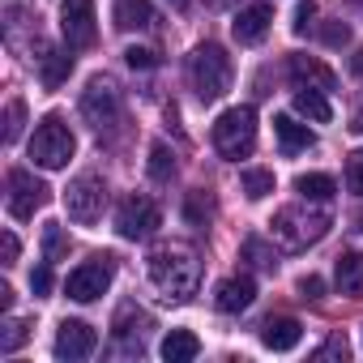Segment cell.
Instances as JSON below:
<instances>
[{"instance_id": "obj_2", "label": "cell", "mask_w": 363, "mask_h": 363, "mask_svg": "<svg viewBox=\"0 0 363 363\" xmlns=\"http://www.w3.org/2000/svg\"><path fill=\"white\" fill-rule=\"evenodd\" d=\"M269 227H274V240H278L282 248H308V244L325 240V231H329V210H325V206L316 210V201L286 206V210L274 214Z\"/></svg>"}, {"instance_id": "obj_34", "label": "cell", "mask_w": 363, "mask_h": 363, "mask_svg": "<svg viewBox=\"0 0 363 363\" xmlns=\"http://www.w3.org/2000/svg\"><path fill=\"white\" fill-rule=\"evenodd\" d=\"M184 214H189V223H206V218H210V201H206V193H193L189 206H184Z\"/></svg>"}, {"instance_id": "obj_9", "label": "cell", "mask_w": 363, "mask_h": 363, "mask_svg": "<svg viewBox=\"0 0 363 363\" xmlns=\"http://www.w3.org/2000/svg\"><path fill=\"white\" fill-rule=\"evenodd\" d=\"M162 227V210L150 197H124L116 210V231L120 240H150Z\"/></svg>"}, {"instance_id": "obj_28", "label": "cell", "mask_w": 363, "mask_h": 363, "mask_svg": "<svg viewBox=\"0 0 363 363\" xmlns=\"http://www.w3.org/2000/svg\"><path fill=\"white\" fill-rule=\"evenodd\" d=\"M244 257H248V261H252L257 269H269V274L278 269V261H274V252H269V248H265L261 240H244Z\"/></svg>"}, {"instance_id": "obj_22", "label": "cell", "mask_w": 363, "mask_h": 363, "mask_svg": "<svg viewBox=\"0 0 363 363\" xmlns=\"http://www.w3.org/2000/svg\"><path fill=\"white\" fill-rule=\"evenodd\" d=\"M295 193H299V201L329 206V201H333V193H337V184H333V175L312 171V175H299V179H295Z\"/></svg>"}, {"instance_id": "obj_30", "label": "cell", "mask_w": 363, "mask_h": 363, "mask_svg": "<svg viewBox=\"0 0 363 363\" xmlns=\"http://www.w3.org/2000/svg\"><path fill=\"white\" fill-rule=\"evenodd\" d=\"M22 342H26V325H22V320H5V333H0V350L13 354Z\"/></svg>"}, {"instance_id": "obj_39", "label": "cell", "mask_w": 363, "mask_h": 363, "mask_svg": "<svg viewBox=\"0 0 363 363\" xmlns=\"http://www.w3.org/2000/svg\"><path fill=\"white\" fill-rule=\"evenodd\" d=\"M0 308H13V286L0 282Z\"/></svg>"}, {"instance_id": "obj_5", "label": "cell", "mask_w": 363, "mask_h": 363, "mask_svg": "<svg viewBox=\"0 0 363 363\" xmlns=\"http://www.w3.org/2000/svg\"><path fill=\"white\" fill-rule=\"evenodd\" d=\"M73 150H77V137L69 133V124H65L60 116H43L39 128H35V137H30V158H35V167L60 171V167H69Z\"/></svg>"}, {"instance_id": "obj_18", "label": "cell", "mask_w": 363, "mask_h": 363, "mask_svg": "<svg viewBox=\"0 0 363 363\" xmlns=\"http://www.w3.org/2000/svg\"><path fill=\"white\" fill-rule=\"evenodd\" d=\"M162 359L167 363H193L197 354H201V337L197 333H189V329H171L167 337H162Z\"/></svg>"}, {"instance_id": "obj_27", "label": "cell", "mask_w": 363, "mask_h": 363, "mask_svg": "<svg viewBox=\"0 0 363 363\" xmlns=\"http://www.w3.org/2000/svg\"><path fill=\"white\" fill-rule=\"evenodd\" d=\"M22 124H26V103L9 99V107H5V145H13L22 137Z\"/></svg>"}, {"instance_id": "obj_15", "label": "cell", "mask_w": 363, "mask_h": 363, "mask_svg": "<svg viewBox=\"0 0 363 363\" xmlns=\"http://www.w3.org/2000/svg\"><path fill=\"white\" fill-rule=\"evenodd\" d=\"M252 299H257V282H252L248 274L223 278V282H218V291H214V308H218V312H244Z\"/></svg>"}, {"instance_id": "obj_19", "label": "cell", "mask_w": 363, "mask_h": 363, "mask_svg": "<svg viewBox=\"0 0 363 363\" xmlns=\"http://www.w3.org/2000/svg\"><path fill=\"white\" fill-rule=\"evenodd\" d=\"M111 22H116V30H145L154 22V5L150 0H116Z\"/></svg>"}, {"instance_id": "obj_25", "label": "cell", "mask_w": 363, "mask_h": 363, "mask_svg": "<svg viewBox=\"0 0 363 363\" xmlns=\"http://www.w3.org/2000/svg\"><path fill=\"white\" fill-rule=\"evenodd\" d=\"M150 179H154V184H167V179L175 175V154L167 150V141H154L150 145Z\"/></svg>"}, {"instance_id": "obj_29", "label": "cell", "mask_w": 363, "mask_h": 363, "mask_svg": "<svg viewBox=\"0 0 363 363\" xmlns=\"http://www.w3.org/2000/svg\"><path fill=\"white\" fill-rule=\"evenodd\" d=\"M346 189H350L354 197H363V150H354V154L346 158Z\"/></svg>"}, {"instance_id": "obj_41", "label": "cell", "mask_w": 363, "mask_h": 363, "mask_svg": "<svg viewBox=\"0 0 363 363\" xmlns=\"http://www.w3.org/2000/svg\"><path fill=\"white\" fill-rule=\"evenodd\" d=\"M350 133H363V103H359V111L350 116Z\"/></svg>"}, {"instance_id": "obj_8", "label": "cell", "mask_w": 363, "mask_h": 363, "mask_svg": "<svg viewBox=\"0 0 363 363\" xmlns=\"http://www.w3.org/2000/svg\"><path fill=\"white\" fill-rule=\"evenodd\" d=\"M111 278H116V261H111V257H90L86 265H77V269L69 274L65 291H69V299H77V303H94L99 295H107Z\"/></svg>"}, {"instance_id": "obj_6", "label": "cell", "mask_w": 363, "mask_h": 363, "mask_svg": "<svg viewBox=\"0 0 363 363\" xmlns=\"http://www.w3.org/2000/svg\"><path fill=\"white\" fill-rule=\"evenodd\" d=\"M103 206H107V184L94 175V171H82L73 184L65 189V210L73 223H99L103 218Z\"/></svg>"}, {"instance_id": "obj_40", "label": "cell", "mask_w": 363, "mask_h": 363, "mask_svg": "<svg viewBox=\"0 0 363 363\" xmlns=\"http://www.w3.org/2000/svg\"><path fill=\"white\" fill-rule=\"evenodd\" d=\"M350 73L363 77V48H354V56H350Z\"/></svg>"}, {"instance_id": "obj_3", "label": "cell", "mask_w": 363, "mask_h": 363, "mask_svg": "<svg viewBox=\"0 0 363 363\" xmlns=\"http://www.w3.org/2000/svg\"><path fill=\"white\" fill-rule=\"evenodd\" d=\"M189 77H193V90L201 103H214L231 90V56L218 48V43H201L193 56H189Z\"/></svg>"}, {"instance_id": "obj_36", "label": "cell", "mask_w": 363, "mask_h": 363, "mask_svg": "<svg viewBox=\"0 0 363 363\" xmlns=\"http://www.w3.org/2000/svg\"><path fill=\"white\" fill-rule=\"evenodd\" d=\"M299 295H303V299H320V295H325V282H320L316 274H308V278H299Z\"/></svg>"}, {"instance_id": "obj_10", "label": "cell", "mask_w": 363, "mask_h": 363, "mask_svg": "<svg viewBox=\"0 0 363 363\" xmlns=\"http://www.w3.org/2000/svg\"><path fill=\"white\" fill-rule=\"evenodd\" d=\"M52 197V189L43 184V179H35L30 171H9V214L18 223H30L35 210H43Z\"/></svg>"}, {"instance_id": "obj_42", "label": "cell", "mask_w": 363, "mask_h": 363, "mask_svg": "<svg viewBox=\"0 0 363 363\" xmlns=\"http://www.w3.org/2000/svg\"><path fill=\"white\" fill-rule=\"evenodd\" d=\"M214 5H235V0H214Z\"/></svg>"}, {"instance_id": "obj_35", "label": "cell", "mask_w": 363, "mask_h": 363, "mask_svg": "<svg viewBox=\"0 0 363 363\" xmlns=\"http://www.w3.org/2000/svg\"><path fill=\"white\" fill-rule=\"evenodd\" d=\"M30 291H35V295H52V269H48V265L30 269Z\"/></svg>"}, {"instance_id": "obj_4", "label": "cell", "mask_w": 363, "mask_h": 363, "mask_svg": "<svg viewBox=\"0 0 363 363\" xmlns=\"http://www.w3.org/2000/svg\"><path fill=\"white\" fill-rule=\"evenodd\" d=\"M257 145V111L252 107H227L218 120H214V150L231 162L248 158Z\"/></svg>"}, {"instance_id": "obj_43", "label": "cell", "mask_w": 363, "mask_h": 363, "mask_svg": "<svg viewBox=\"0 0 363 363\" xmlns=\"http://www.w3.org/2000/svg\"><path fill=\"white\" fill-rule=\"evenodd\" d=\"M171 5H189V0H171Z\"/></svg>"}, {"instance_id": "obj_33", "label": "cell", "mask_w": 363, "mask_h": 363, "mask_svg": "<svg viewBox=\"0 0 363 363\" xmlns=\"http://www.w3.org/2000/svg\"><path fill=\"white\" fill-rule=\"evenodd\" d=\"M320 39H325L329 48H346V43H350V26H346V22H329V26L320 30Z\"/></svg>"}, {"instance_id": "obj_37", "label": "cell", "mask_w": 363, "mask_h": 363, "mask_svg": "<svg viewBox=\"0 0 363 363\" xmlns=\"http://www.w3.org/2000/svg\"><path fill=\"white\" fill-rule=\"evenodd\" d=\"M0 252H5V265H13V261H18L22 244H18V235H13V231H5V235H0Z\"/></svg>"}, {"instance_id": "obj_21", "label": "cell", "mask_w": 363, "mask_h": 363, "mask_svg": "<svg viewBox=\"0 0 363 363\" xmlns=\"http://www.w3.org/2000/svg\"><path fill=\"white\" fill-rule=\"evenodd\" d=\"M69 73H73V52H65V48H52V52H43L39 77H43V86H48V90H60V86L69 82Z\"/></svg>"}, {"instance_id": "obj_31", "label": "cell", "mask_w": 363, "mask_h": 363, "mask_svg": "<svg viewBox=\"0 0 363 363\" xmlns=\"http://www.w3.org/2000/svg\"><path fill=\"white\" fill-rule=\"evenodd\" d=\"M124 65L145 73V69H158V56H154L150 48H128V52H124Z\"/></svg>"}, {"instance_id": "obj_26", "label": "cell", "mask_w": 363, "mask_h": 363, "mask_svg": "<svg viewBox=\"0 0 363 363\" xmlns=\"http://www.w3.org/2000/svg\"><path fill=\"white\" fill-rule=\"evenodd\" d=\"M43 257H48V261L69 257V235H65L60 223H48V227H43Z\"/></svg>"}, {"instance_id": "obj_12", "label": "cell", "mask_w": 363, "mask_h": 363, "mask_svg": "<svg viewBox=\"0 0 363 363\" xmlns=\"http://www.w3.org/2000/svg\"><path fill=\"white\" fill-rule=\"evenodd\" d=\"M94 346H99V333L86 325V320H65L60 329H56V359H90L94 354Z\"/></svg>"}, {"instance_id": "obj_32", "label": "cell", "mask_w": 363, "mask_h": 363, "mask_svg": "<svg viewBox=\"0 0 363 363\" xmlns=\"http://www.w3.org/2000/svg\"><path fill=\"white\" fill-rule=\"evenodd\" d=\"M312 18H316V0H299V5H295V22H291V30H295V35H308Z\"/></svg>"}, {"instance_id": "obj_20", "label": "cell", "mask_w": 363, "mask_h": 363, "mask_svg": "<svg viewBox=\"0 0 363 363\" xmlns=\"http://www.w3.org/2000/svg\"><path fill=\"white\" fill-rule=\"evenodd\" d=\"M333 282L342 295H363V252H342L337 265H333Z\"/></svg>"}, {"instance_id": "obj_14", "label": "cell", "mask_w": 363, "mask_h": 363, "mask_svg": "<svg viewBox=\"0 0 363 363\" xmlns=\"http://www.w3.org/2000/svg\"><path fill=\"white\" fill-rule=\"evenodd\" d=\"M269 22H274V5L269 0H257V5H248V9H240L235 13V22H231V30H235V39L240 43H261L265 35H269Z\"/></svg>"}, {"instance_id": "obj_23", "label": "cell", "mask_w": 363, "mask_h": 363, "mask_svg": "<svg viewBox=\"0 0 363 363\" xmlns=\"http://www.w3.org/2000/svg\"><path fill=\"white\" fill-rule=\"evenodd\" d=\"M295 116H303V120H312V124H329V120H333L329 94H325V90H295Z\"/></svg>"}, {"instance_id": "obj_38", "label": "cell", "mask_w": 363, "mask_h": 363, "mask_svg": "<svg viewBox=\"0 0 363 363\" xmlns=\"http://www.w3.org/2000/svg\"><path fill=\"white\" fill-rule=\"evenodd\" d=\"M316 354H342V359H346V337H329Z\"/></svg>"}, {"instance_id": "obj_1", "label": "cell", "mask_w": 363, "mask_h": 363, "mask_svg": "<svg viewBox=\"0 0 363 363\" xmlns=\"http://www.w3.org/2000/svg\"><path fill=\"white\" fill-rule=\"evenodd\" d=\"M150 278L167 299H193L201 286V261L189 244H162L150 252Z\"/></svg>"}, {"instance_id": "obj_13", "label": "cell", "mask_w": 363, "mask_h": 363, "mask_svg": "<svg viewBox=\"0 0 363 363\" xmlns=\"http://www.w3.org/2000/svg\"><path fill=\"white\" fill-rule=\"evenodd\" d=\"M291 82L299 86V90H337V73L325 65V60H316V56H291Z\"/></svg>"}, {"instance_id": "obj_7", "label": "cell", "mask_w": 363, "mask_h": 363, "mask_svg": "<svg viewBox=\"0 0 363 363\" xmlns=\"http://www.w3.org/2000/svg\"><path fill=\"white\" fill-rule=\"evenodd\" d=\"M120 111H124V103H120V90H116V82L111 77H94L90 86H86V94H82V116H86V124L90 128H116L120 124Z\"/></svg>"}, {"instance_id": "obj_11", "label": "cell", "mask_w": 363, "mask_h": 363, "mask_svg": "<svg viewBox=\"0 0 363 363\" xmlns=\"http://www.w3.org/2000/svg\"><path fill=\"white\" fill-rule=\"evenodd\" d=\"M60 35L69 48H90L99 35L94 0H60Z\"/></svg>"}, {"instance_id": "obj_16", "label": "cell", "mask_w": 363, "mask_h": 363, "mask_svg": "<svg viewBox=\"0 0 363 363\" xmlns=\"http://www.w3.org/2000/svg\"><path fill=\"white\" fill-rule=\"evenodd\" d=\"M299 337H303V325L295 320V316H269L265 325H261V346L265 350H295L299 346Z\"/></svg>"}, {"instance_id": "obj_24", "label": "cell", "mask_w": 363, "mask_h": 363, "mask_svg": "<svg viewBox=\"0 0 363 363\" xmlns=\"http://www.w3.org/2000/svg\"><path fill=\"white\" fill-rule=\"evenodd\" d=\"M240 184H244L248 201H265V197L274 193V171H269V167H244Z\"/></svg>"}, {"instance_id": "obj_17", "label": "cell", "mask_w": 363, "mask_h": 363, "mask_svg": "<svg viewBox=\"0 0 363 363\" xmlns=\"http://www.w3.org/2000/svg\"><path fill=\"white\" fill-rule=\"evenodd\" d=\"M274 137H278L282 154H303L316 145V133L308 124H299L295 116H274Z\"/></svg>"}]
</instances>
